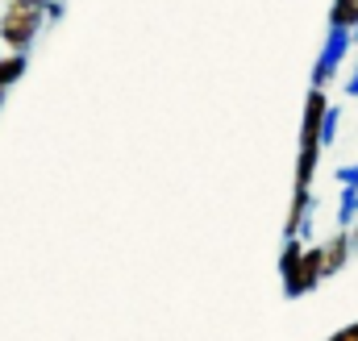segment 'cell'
I'll return each mask as SVG.
<instances>
[{"instance_id": "ba28073f", "label": "cell", "mask_w": 358, "mask_h": 341, "mask_svg": "<svg viewBox=\"0 0 358 341\" xmlns=\"http://www.w3.org/2000/svg\"><path fill=\"white\" fill-rule=\"evenodd\" d=\"M25 67H29V55H4L0 59V87L8 92V87L25 75Z\"/></svg>"}, {"instance_id": "30bf717a", "label": "cell", "mask_w": 358, "mask_h": 341, "mask_svg": "<svg viewBox=\"0 0 358 341\" xmlns=\"http://www.w3.org/2000/svg\"><path fill=\"white\" fill-rule=\"evenodd\" d=\"M300 254H304V242H300V238H287V242H283V250H279V279H287V275H292V266L300 262Z\"/></svg>"}, {"instance_id": "4fadbf2b", "label": "cell", "mask_w": 358, "mask_h": 341, "mask_svg": "<svg viewBox=\"0 0 358 341\" xmlns=\"http://www.w3.org/2000/svg\"><path fill=\"white\" fill-rule=\"evenodd\" d=\"M63 13H67V4H63V0H50V4L42 8V17H46L50 25H59V21H63Z\"/></svg>"}, {"instance_id": "8992f818", "label": "cell", "mask_w": 358, "mask_h": 341, "mask_svg": "<svg viewBox=\"0 0 358 341\" xmlns=\"http://www.w3.org/2000/svg\"><path fill=\"white\" fill-rule=\"evenodd\" d=\"M317 163H321V150H317V146H304L300 159H296V187H292V191H313Z\"/></svg>"}, {"instance_id": "d6986e66", "label": "cell", "mask_w": 358, "mask_h": 341, "mask_svg": "<svg viewBox=\"0 0 358 341\" xmlns=\"http://www.w3.org/2000/svg\"><path fill=\"white\" fill-rule=\"evenodd\" d=\"M4 96H8V92H4V87H0V108H4Z\"/></svg>"}, {"instance_id": "ffe728a7", "label": "cell", "mask_w": 358, "mask_h": 341, "mask_svg": "<svg viewBox=\"0 0 358 341\" xmlns=\"http://www.w3.org/2000/svg\"><path fill=\"white\" fill-rule=\"evenodd\" d=\"M4 55H8V50H4V46H0V59H4Z\"/></svg>"}, {"instance_id": "2e32d148", "label": "cell", "mask_w": 358, "mask_h": 341, "mask_svg": "<svg viewBox=\"0 0 358 341\" xmlns=\"http://www.w3.org/2000/svg\"><path fill=\"white\" fill-rule=\"evenodd\" d=\"M346 233H350V250H355V254H358V221H355V225H350V229H346Z\"/></svg>"}, {"instance_id": "7c38bea8", "label": "cell", "mask_w": 358, "mask_h": 341, "mask_svg": "<svg viewBox=\"0 0 358 341\" xmlns=\"http://www.w3.org/2000/svg\"><path fill=\"white\" fill-rule=\"evenodd\" d=\"M334 179H338L342 187H358V163H342V167L334 170Z\"/></svg>"}, {"instance_id": "ac0fdd59", "label": "cell", "mask_w": 358, "mask_h": 341, "mask_svg": "<svg viewBox=\"0 0 358 341\" xmlns=\"http://www.w3.org/2000/svg\"><path fill=\"white\" fill-rule=\"evenodd\" d=\"M350 42H355V46H358V25H355V29H350Z\"/></svg>"}, {"instance_id": "5b68a950", "label": "cell", "mask_w": 358, "mask_h": 341, "mask_svg": "<svg viewBox=\"0 0 358 341\" xmlns=\"http://www.w3.org/2000/svg\"><path fill=\"white\" fill-rule=\"evenodd\" d=\"M350 258H355V250H350V233H346V229H338V233L321 246V266H325V279L342 275Z\"/></svg>"}, {"instance_id": "9a60e30c", "label": "cell", "mask_w": 358, "mask_h": 341, "mask_svg": "<svg viewBox=\"0 0 358 341\" xmlns=\"http://www.w3.org/2000/svg\"><path fill=\"white\" fill-rule=\"evenodd\" d=\"M346 96L358 100V63H355V71H350V80H346Z\"/></svg>"}, {"instance_id": "8fae6325", "label": "cell", "mask_w": 358, "mask_h": 341, "mask_svg": "<svg viewBox=\"0 0 358 341\" xmlns=\"http://www.w3.org/2000/svg\"><path fill=\"white\" fill-rule=\"evenodd\" d=\"M338 129H342V108L329 104V108H325V121H321V150L338 142Z\"/></svg>"}, {"instance_id": "277c9868", "label": "cell", "mask_w": 358, "mask_h": 341, "mask_svg": "<svg viewBox=\"0 0 358 341\" xmlns=\"http://www.w3.org/2000/svg\"><path fill=\"white\" fill-rule=\"evenodd\" d=\"M325 108H329V92L308 87L304 117H300V150H304V146H317V150H321V121H325Z\"/></svg>"}, {"instance_id": "3957f363", "label": "cell", "mask_w": 358, "mask_h": 341, "mask_svg": "<svg viewBox=\"0 0 358 341\" xmlns=\"http://www.w3.org/2000/svg\"><path fill=\"white\" fill-rule=\"evenodd\" d=\"M321 279H325V266H321V246H304L300 262H296V266H292V275L283 279V300H300V296H308Z\"/></svg>"}, {"instance_id": "52a82bcc", "label": "cell", "mask_w": 358, "mask_h": 341, "mask_svg": "<svg viewBox=\"0 0 358 341\" xmlns=\"http://www.w3.org/2000/svg\"><path fill=\"white\" fill-rule=\"evenodd\" d=\"M358 25V0H334L329 4V29H355Z\"/></svg>"}, {"instance_id": "6da1fadb", "label": "cell", "mask_w": 358, "mask_h": 341, "mask_svg": "<svg viewBox=\"0 0 358 341\" xmlns=\"http://www.w3.org/2000/svg\"><path fill=\"white\" fill-rule=\"evenodd\" d=\"M42 25H46L42 8H29V4L8 0V8L0 13V46L8 55H29V46L38 42Z\"/></svg>"}, {"instance_id": "5bb4252c", "label": "cell", "mask_w": 358, "mask_h": 341, "mask_svg": "<svg viewBox=\"0 0 358 341\" xmlns=\"http://www.w3.org/2000/svg\"><path fill=\"white\" fill-rule=\"evenodd\" d=\"M329 341H358V321H355V325H346V329H338Z\"/></svg>"}, {"instance_id": "e0dca14e", "label": "cell", "mask_w": 358, "mask_h": 341, "mask_svg": "<svg viewBox=\"0 0 358 341\" xmlns=\"http://www.w3.org/2000/svg\"><path fill=\"white\" fill-rule=\"evenodd\" d=\"M17 4H29V8H46L50 0H17Z\"/></svg>"}, {"instance_id": "7a4b0ae2", "label": "cell", "mask_w": 358, "mask_h": 341, "mask_svg": "<svg viewBox=\"0 0 358 341\" xmlns=\"http://www.w3.org/2000/svg\"><path fill=\"white\" fill-rule=\"evenodd\" d=\"M350 50H355L350 29H329V38H325V46H321V55H317V63H313V80H308V87L329 92V84L338 80V71H342V63H346V55H350Z\"/></svg>"}, {"instance_id": "9c48e42d", "label": "cell", "mask_w": 358, "mask_h": 341, "mask_svg": "<svg viewBox=\"0 0 358 341\" xmlns=\"http://www.w3.org/2000/svg\"><path fill=\"white\" fill-rule=\"evenodd\" d=\"M358 221V187H342L338 196V229H350Z\"/></svg>"}]
</instances>
